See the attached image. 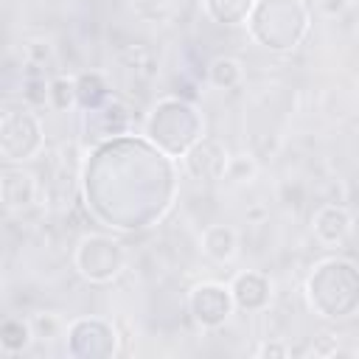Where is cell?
<instances>
[{
  "label": "cell",
  "instance_id": "1",
  "mask_svg": "<svg viewBox=\"0 0 359 359\" xmlns=\"http://www.w3.org/2000/svg\"><path fill=\"white\" fill-rule=\"evenodd\" d=\"M73 261H76V269L81 278H87L90 283H107V280L118 278L121 269L126 266V250L112 236L87 233L79 238Z\"/></svg>",
  "mask_w": 359,
  "mask_h": 359
},
{
  "label": "cell",
  "instance_id": "2",
  "mask_svg": "<svg viewBox=\"0 0 359 359\" xmlns=\"http://www.w3.org/2000/svg\"><path fill=\"white\" fill-rule=\"evenodd\" d=\"M188 309L194 314V320L202 325V328H219L236 309V300H233V292L230 286L224 283H216V280H205V283H196L188 294Z\"/></svg>",
  "mask_w": 359,
  "mask_h": 359
},
{
  "label": "cell",
  "instance_id": "3",
  "mask_svg": "<svg viewBox=\"0 0 359 359\" xmlns=\"http://www.w3.org/2000/svg\"><path fill=\"white\" fill-rule=\"evenodd\" d=\"M224 163H227V151L213 137H199L182 154V165L194 180H222L224 177Z\"/></svg>",
  "mask_w": 359,
  "mask_h": 359
},
{
  "label": "cell",
  "instance_id": "4",
  "mask_svg": "<svg viewBox=\"0 0 359 359\" xmlns=\"http://www.w3.org/2000/svg\"><path fill=\"white\" fill-rule=\"evenodd\" d=\"M311 230L314 238L325 247H337L342 244L351 233H353V216L345 205L337 202H325L314 216H311Z\"/></svg>",
  "mask_w": 359,
  "mask_h": 359
},
{
  "label": "cell",
  "instance_id": "5",
  "mask_svg": "<svg viewBox=\"0 0 359 359\" xmlns=\"http://www.w3.org/2000/svg\"><path fill=\"white\" fill-rule=\"evenodd\" d=\"M39 196V182L31 171L25 168H6L3 177H0V199L6 205L8 213H17V210H25L36 202Z\"/></svg>",
  "mask_w": 359,
  "mask_h": 359
},
{
  "label": "cell",
  "instance_id": "6",
  "mask_svg": "<svg viewBox=\"0 0 359 359\" xmlns=\"http://www.w3.org/2000/svg\"><path fill=\"white\" fill-rule=\"evenodd\" d=\"M230 292H233V300H236V309H247V311H261L269 297H272V280L264 275V272H238L230 283Z\"/></svg>",
  "mask_w": 359,
  "mask_h": 359
},
{
  "label": "cell",
  "instance_id": "7",
  "mask_svg": "<svg viewBox=\"0 0 359 359\" xmlns=\"http://www.w3.org/2000/svg\"><path fill=\"white\" fill-rule=\"evenodd\" d=\"M202 252L216 264H230L238 255V230L230 224H208L199 236Z\"/></svg>",
  "mask_w": 359,
  "mask_h": 359
},
{
  "label": "cell",
  "instance_id": "8",
  "mask_svg": "<svg viewBox=\"0 0 359 359\" xmlns=\"http://www.w3.org/2000/svg\"><path fill=\"white\" fill-rule=\"evenodd\" d=\"M34 339H36V337H34L31 320L8 317V320L0 325V351H3V353H8V356L22 353Z\"/></svg>",
  "mask_w": 359,
  "mask_h": 359
},
{
  "label": "cell",
  "instance_id": "9",
  "mask_svg": "<svg viewBox=\"0 0 359 359\" xmlns=\"http://www.w3.org/2000/svg\"><path fill=\"white\" fill-rule=\"evenodd\" d=\"M208 81L216 90H236L244 81V65L236 56H216L208 65Z\"/></svg>",
  "mask_w": 359,
  "mask_h": 359
},
{
  "label": "cell",
  "instance_id": "10",
  "mask_svg": "<svg viewBox=\"0 0 359 359\" xmlns=\"http://www.w3.org/2000/svg\"><path fill=\"white\" fill-rule=\"evenodd\" d=\"M79 104V87H76V79L73 76H53L48 79V107L53 112H67Z\"/></svg>",
  "mask_w": 359,
  "mask_h": 359
},
{
  "label": "cell",
  "instance_id": "11",
  "mask_svg": "<svg viewBox=\"0 0 359 359\" xmlns=\"http://www.w3.org/2000/svg\"><path fill=\"white\" fill-rule=\"evenodd\" d=\"M258 171H261V165L252 151H233V154H227L222 180H227L233 185H250V182H255Z\"/></svg>",
  "mask_w": 359,
  "mask_h": 359
},
{
  "label": "cell",
  "instance_id": "12",
  "mask_svg": "<svg viewBox=\"0 0 359 359\" xmlns=\"http://www.w3.org/2000/svg\"><path fill=\"white\" fill-rule=\"evenodd\" d=\"M76 87H79V104H84L90 109H101V104L109 98L107 84L101 81L98 73H81V76H76Z\"/></svg>",
  "mask_w": 359,
  "mask_h": 359
},
{
  "label": "cell",
  "instance_id": "13",
  "mask_svg": "<svg viewBox=\"0 0 359 359\" xmlns=\"http://www.w3.org/2000/svg\"><path fill=\"white\" fill-rule=\"evenodd\" d=\"M53 45H50V39H45V36H31V39H25V45H22V59L31 65V67H42V65H48L50 59H53Z\"/></svg>",
  "mask_w": 359,
  "mask_h": 359
},
{
  "label": "cell",
  "instance_id": "14",
  "mask_svg": "<svg viewBox=\"0 0 359 359\" xmlns=\"http://www.w3.org/2000/svg\"><path fill=\"white\" fill-rule=\"evenodd\" d=\"M31 328H34V337L36 339H42V342H50V339H56L59 334H62V320L56 317V314H50V311H39V314H34L31 317Z\"/></svg>",
  "mask_w": 359,
  "mask_h": 359
},
{
  "label": "cell",
  "instance_id": "15",
  "mask_svg": "<svg viewBox=\"0 0 359 359\" xmlns=\"http://www.w3.org/2000/svg\"><path fill=\"white\" fill-rule=\"evenodd\" d=\"M22 101L31 109L45 107L48 104V81L45 79H25L22 81Z\"/></svg>",
  "mask_w": 359,
  "mask_h": 359
},
{
  "label": "cell",
  "instance_id": "16",
  "mask_svg": "<svg viewBox=\"0 0 359 359\" xmlns=\"http://www.w3.org/2000/svg\"><path fill=\"white\" fill-rule=\"evenodd\" d=\"M292 353V348L286 345V342H280V339H266V342H261L258 348H255V356H289Z\"/></svg>",
  "mask_w": 359,
  "mask_h": 359
},
{
  "label": "cell",
  "instance_id": "17",
  "mask_svg": "<svg viewBox=\"0 0 359 359\" xmlns=\"http://www.w3.org/2000/svg\"><path fill=\"white\" fill-rule=\"evenodd\" d=\"M317 6H320V11H323L325 17H331V20H334V17L345 14V8L351 6V0H320Z\"/></svg>",
  "mask_w": 359,
  "mask_h": 359
},
{
  "label": "cell",
  "instance_id": "18",
  "mask_svg": "<svg viewBox=\"0 0 359 359\" xmlns=\"http://www.w3.org/2000/svg\"><path fill=\"white\" fill-rule=\"evenodd\" d=\"M269 216V210L264 208V205H255L252 210H247V219H255V222H261V219H266Z\"/></svg>",
  "mask_w": 359,
  "mask_h": 359
}]
</instances>
